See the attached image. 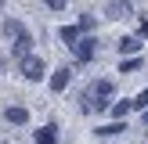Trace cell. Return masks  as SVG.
Instances as JSON below:
<instances>
[{"mask_svg": "<svg viewBox=\"0 0 148 144\" xmlns=\"http://www.w3.org/2000/svg\"><path fill=\"white\" fill-rule=\"evenodd\" d=\"M112 94H116L112 79H94V83L87 86V94L79 97V101H87V105H83V112H90V108H108Z\"/></svg>", "mask_w": 148, "mask_h": 144, "instance_id": "1", "label": "cell"}, {"mask_svg": "<svg viewBox=\"0 0 148 144\" xmlns=\"http://www.w3.org/2000/svg\"><path fill=\"white\" fill-rule=\"evenodd\" d=\"M18 72H22L25 79H33V83H36V79H43V61H40L36 54H29V58H22V61H18Z\"/></svg>", "mask_w": 148, "mask_h": 144, "instance_id": "2", "label": "cell"}, {"mask_svg": "<svg viewBox=\"0 0 148 144\" xmlns=\"http://www.w3.org/2000/svg\"><path fill=\"white\" fill-rule=\"evenodd\" d=\"M94 43H98L94 36H79V40L72 43V54H76L79 61H90V58H94Z\"/></svg>", "mask_w": 148, "mask_h": 144, "instance_id": "3", "label": "cell"}, {"mask_svg": "<svg viewBox=\"0 0 148 144\" xmlns=\"http://www.w3.org/2000/svg\"><path fill=\"white\" fill-rule=\"evenodd\" d=\"M4 122H11V126H25V122H29V108H22V105L4 108Z\"/></svg>", "mask_w": 148, "mask_h": 144, "instance_id": "4", "label": "cell"}, {"mask_svg": "<svg viewBox=\"0 0 148 144\" xmlns=\"http://www.w3.org/2000/svg\"><path fill=\"white\" fill-rule=\"evenodd\" d=\"M11 54L18 58V61H22V58H29V54H33V36H29V33H22L18 40L11 43Z\"/></svg>", "mask_w": 148, "mask_h": 144, "instance_id": "5", "label": "cell"}, {"mask_svg": "<svg viewBox=\"0 0 148 144\" xmlns=\"http://www.w3.org/2000/svg\"><path fill=\"white\" fill-rule=\"evenodd\" d=\"M33 141H36V144H58V126H54V122L40 126V130L33 133Z\"/></svg>", "mask_w": 148, "mask_h": 144, "instance_id": "6", "label": "cell"}, {"mask_svg": "<svg viewBox=\"0 0 148 144\" xmlns=\"http://www.w3.org/2000/svg\"><path fill=\"white\" fill-rule=\"evenodd\" d=\"M116 47H119V54H127V58H137V54H141V40H137V36H123Z\"/></svg>", "mask_w": 148, "mask_h": 144, "instance_id": "7", "label": "cell"}, {"mask_svg": "<svg viewBox=\"0 0 148 144\" xmlns=\"http://www.w3.org/2000/svg\"><path fill=\"white\" fill-rule=\"evenodd\" d=\"M130 14H134L130 0H112V4H108V18H130Z\"/></svg>", "mask_w": 148, "mask_h": 144, "instance_id": "8", "label": "cell"}, {"mask_svg": "<svg viewBox=\"0 0 148 144\" xmlns=\"http://www.w3.org/2000/svg\"><path fill=\"white\" fill-rule=\"evenodd\" d=\"M69 79H72V72H69V69H54V76H51V90L62 94L65 86H69Z\"/></svg>", "mask_w": 148, "mask_h": 144, "instance_id": "9", "label": "cell"}, {"mask_svg": "<svg viewBox=\"0 0 148 144\" xmlns=\"http://www.w3.org/2000/svg\"><path fill=\"white\" fill-rule=\"evenodd\" d=\"M22 33H25V25H22L18 18H7V22H4V36H7V40H18Z\"/></svg>", "mask_w": 148, "mask_h": 144, "instance_id": "10", "label": "cell"}, {"mask_svg": "<svg viewBox=\"0 0 148 144\" xmlns=\"http://www.w3.org/2000/svg\"><path fill=\"white\" fill-rule=\"evenodd\" d=\"M58 36H62V40H65V43L72 47V43H76L79 36H83V33H79V25H62V29H58Z\"/></svg>", "mask_w": 148, "mask_h": 144, "instance_id": "11", "label": "cell"}, {"mask_svg": "<svg viewBox=\"0 0 148 144\" xmlns=\"http://www.w3.org/2000/svg\"><path fill=\"white\" fill-rule=\"evenodd\" d=\"M130 112H148V90H141L137 97H130Z\"/></svg>", "mask_w": 148, "mask_h": 144, "instance_id": "12", "label": "cell"}, {"mask_svg": "<svg viewBox=\"0 0 148 144\" xmlns=\"http://www.w3.org/2000/svg\"><path fill=\"white\" fill-rule=\"evenodd\" d=\"M76 25H79V33H87V36H90V29L98 25V18H94V14H79V22H76Z\"/></svg>", "mask_w": 148, "mask_h": 144, "instance_id": "13", "label": "cell"}, {"mask_svg": "<svg viewBox=\"0 0 148 144\" xmlns=\"http://www.w3.org/2000/svg\"><path fill=\"white\" fill-rule=\"evenodd\" d=\"M137 69H141V54H137V58H123V61H119V72H137Z\"/></svg>", "mask_w": 148, "mask_h": 144, "instance_id": "14", "label": "cell"}, {"mask_svg": "<svg viewBox=\"0 0 148 144\" xmlns=\"http://www.w3.org/2000/svg\"><path fill=\"white\" fill-rule=\"evenodd\" d=\"M127 112H130V101H116V105H112V119H116V122H119Z\"/></svg>", "mask_w": 148, "mask_h": 144, "instance_id": "15", "label": "cell"}, {"mask_svg": "<svg viewBox=\"0 0 148 144\" xmlns=\"http://www.w3.org/2000/svg\"><path fill=\"white\" fill-rule=\"evenodd\" d=\"M123 130H127L123 122H108V126H101L98 133H101V137H116V133H123Z\"/></svg>", "mask_w": 148, "mask_h": 144, "instance_id": "16", "label": "cell"}, {"mask_svg": "<svg viewBox=\"0 0 148 144\" xmlns=\"http://www.w3.org/2000/svg\"><path fill=\"white\" fill-rule=\"evenodd\" d=\"M43 4H47V7H51V11H62V7H65V4H69V0H43Z\"/></svg>", "mask_w": 148, "mask_h": 144, "instance_id": "17", "label": "cell"}, {"mask_svg": "<svg viewBox=\"0 0 148 144\" xmlns=\"http://www.w3.org/2000/svg\"><path fill=\"white\" fill-rule=\"evenodd\" d=\"M141 36H148V18H141V22H137V40H141Z\"/></svg>", "mask_w": 148, "mask_h": 144, "instance_id": "18", "label": "cell"}, {"mask_svg": "<svg viewBox=\"0 0 148 144\" xmlns=\"http://www.w3.org/2000/svg\"><path fill=\"white\" fill-rule=\"evenodd\" d=\"M141 119H145V126H148V112H141Z\"/></svg>", "mask_w": 148, "mask_h": 144, "instance_id": "19", "label": "cell"}]
</instances>
